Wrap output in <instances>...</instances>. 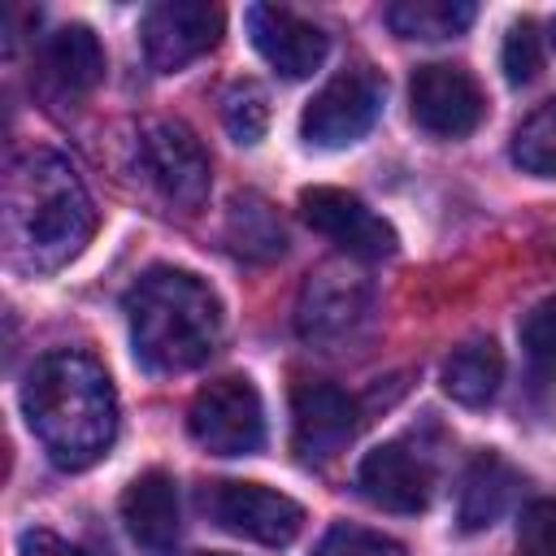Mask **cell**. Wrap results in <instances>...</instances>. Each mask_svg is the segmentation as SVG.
Here are the masks:
<instances>
[{
	"label": "cell",
	"instance_id": "ffe728a7",
	"mask_svg": "<svg viewBox=\"0 0 556 556\" xmlns=\"http://www.w3.org/2000/svg\"><path fill=\"white\" fill-rule=\"evenodd\" d=\"M469 0H395L387 9V26L400 39H452L473 22Z\"/></svg>",
	"mask_w": 556,
	"mask_h": 556
},
{
	"label": "cell",
	"instance_id": "277c9868",
	"mask_svg": "<svg viewBox=\"0 0 556 556\" xmlns=\"http://www.w3.org/2000/svg\"><path fill=\"white\" fill-rule=\"evenodd\" d=\"M374 308V282L352 265H321L308 274L295 300V330L313 348H339L348 343Z\"/></svg>",
	"mask_w": 556,
	"mask_h": 556
},
{
	"label": "cell",
	"instance_id": "7c38bea8",
	"mask_svg": "<svg viewBox=\"0 0 556 556\" xmlns=\"http://www.w3.org/2000/svg\"><path fill=\"white\" fill-rule=\"evenodd\" d=\"M361 430V404L330 382H300L291 391V443L304 460H330Z\"/></svg>",
	"mask_w": 556,
	"mask_h": 556
},
{
	"label": "cell",
	"instance_id": "cb8c5ba5",
	"mask_svg": "<svg viewBox=\"0 0 556 556\" xmlns=\"http://www.w3.org/2000/svg\"><path fill=\"white\" fill-rule=\"evenodd\" d=\"M313 556H408L404 543H395L382 530H365V526H330L317 543Z\"/></svg>",
	"mask_w": 556,
	"mask_h": 556
},
{
	"label": "cell",
	"instance_id": "8fae6325",
	"mask_svg": "<svg viewBox=\"0 0 556 556\" xmlns=\"http://www.w3.org/2000/svg\"><path fill=\"white\" fill-rule=\"evenodd\" d=\"M300 217L317 235H326L334 248H343L348 256L378 261V256H391L395 252V230L374 208H365V200H356L352 191H339V187H304L300 191Z\"/></svg>",
	"mask_w": 556,
	"mask_h": 556
},
{
	"label": "cell",
	"instance_id": "9a60e30c",
	"mask_svg": "<svg viewBox=\"0 0 556 556\" xmlns=\"http://www.w3.org/2000/svg\"><path fill=\"white\" fill-rule=\"evenodd\" d=\"M122 526L130 534V543L143 556H174L178 547V530H182V513H178V486L165 469H148L139 473L126 491H122Z\"/></svg>",
	"mask_w": 556,
	"mask_h": 556
},
{
	"label": "cell",
	"instance_id": "ba28073f",
	"mask_svg": "<svg viewBox=\"0 0 556 556\" xmlns=\"http://www.w3.org/2000/svg\"><path fill=\"white\" fill-rule=\"evenodd\" d=\"M226 13L208 0H161L143 13V56L161 74H178L217 48Z\"/></svg>",
	"mask_w": 556,
	"mask_h": 556
},
{
	"label": "cell",
	"instance_id": "7a4b0ae2",
	"mask_svg": "<svg viewBox=\"0 0 556 556\" xmlns=\"http://www.w3.org/2000/svg\"><path fill=\"white\" fill-rule=\"evenodd\" d=\"M126 321L143 369L187 374L204 365L222 339V300L200 274L156 265L126 291Z\"/></svg>",
	"mask_w": 556,
	"mask_h": 556
},
{
	"label": "cell",
	"instance_id": "5bb4252c",
	"mask_svg": "<svg viewBox=\"0 0 556 556\" xmlns=\"http://www.w3.org/2000/svg\"><path fill=\"white\" fill-rule=\"evenodd\" d=\"M248 35L256 43V52L282 74V78H308L321 61H326V30L304 22L291 9L278 4H252L248 9Z\"/></svg>",
	"mask_w": 556,
	"mask_h": 556
},
{
	"label": "cell",
	"instance_id": "f1b7e54d",
	"mask_svg": "<svg viewBox=\"0 0 556 556\" xmlns=\"http://www.w3.org/2000/svg\"><path fill=\"white\" fill-rule=\"evenodd\" d=\"M208 556H222V552H208Z\"/></svg>",
	"mask_w": 556,
	"mask_h": 556
},
{
	"label": "cell",
	"instance_id": "d4e9b609",
	"mask_svg": "<svg viewBox=\"0 0 556 556\" xmlns=\"http://www.w3.org/2000/svg\"><path fill=\"white\" fill-rule=\"evenodd\" d=\"M517 556H556V500H530L521 508Z\"/></svg>",
	"mask_w": 556,
	"mask_h": 556
},
{
	"label": "cell",
	"instance_id": "30bf717a",
	"mask_svg": "<svg viewBox=\"0 0 556 556\" xmlns=\"http://www.w3.org/2000/svg\"><path fill=\"white\" fill-rule=\"evenodd\" d=\"M208 513L226 534L265 547H287L304 526V508L265 482H217L208 491Z\"/></svg>",
	"mask_w": 556,
	"mask_h": 556
},
{
	"label": "cell",
	"instance_id": "2e32d148",
	"mask_svg": "<svg viewBox=\"0 0 556 556\" xmlns=\"http://www.w3.org/2000/svg\"><path fill=\"white\" fill-rule=\"evenodd\" d=\"M439 382L456 404L482 408V404L495 400V391L504 382V352L495 348V339H469V343L452 348V356L443 361Z\"/></svg>",
	"mask_w": 556,
	"mask_h": 556
},
{
	"label": "cell",
	"instance_id": "4fadbf2b",
	"mask_svg": "<svg viewBox=\"0 0 556 556\" xmlns=\"http://www.w3.org/2000/svg\"><path fill=\"white\" fill-rule=\"evenodd\" d=\"M356 486L361 495L374 504V508H387V513H421L430 504V491H434V473L430 465L408 452L404 443H382L374 452H365V460L356 465Z\"/></svg>",
	"mask_w": 556,
	"mask_h": 556
},
{
	"label": "cell",
	"instance_id": "52a82bcc",
	"mask_svg": "<svg viewBox=\"0 0 556 556\" xmlns=\"http://www.w3.org/2000/svg\"><path fill=\"white\" fill-rule=\"evenodd\" d=\"M139 165L152 178V187L182 213H195L208 200V152L182 122H148L139 139Z\"/></svg>",
	"mask_w": 556,
	"mask_h": 556
},
{
	"label": "cell",
	"instance_id": "3957f363",
	"mask_svg": "<svg viewBox=\"0 0 556 556\" xmlns=\"http://www.w3.org/2000/svg\"><path fill=\"white\" fill-rule=\"evenodd\" d=\"M4 208L13 248L30 269H61L87 248L96 230V208L74 165L48 148H35L22 161H13Z\"/></svg>",
	"mask_w": 556,
	"mask_h": 556
},
{
	"label": "cell",
	"instance_id": "d6986e66",
	"mask_svg": "<svg viewBox=\"0 0 556 556\" xmlns=\"http://www.w3.org/2000/svg\"><path fill=\"white\" fill-rule=\"evenodd\" d=\"M48 70L70 87V91H91L104 78V48L91 26H61L43 43Z\"/></svg>",
	"mask_w": 556,
	"mask_h": 556
},
{
	"label": "cell",
	"instance_id": "9c48e42d",
	"mask_svg": "<svg viewBox=\"0 0 556 556\" xmlns=\"http://www.w3.org/2000/svg\"><path fill=\"white\" fill-rule=\"evenodd\" d=\"M408 109L421 130L439 139H465L478 130L486 100L465 65L430 61V65H417L408 78Z\"/></svg>",
	"mask_w": 556,
	"mask_h": 556
},
{
	"label": "cell",
	"instance_id": "83f0119b",
	"mask_svg": "<svg viewBox=\"0 0 556 556\" xmlns=\"http://www.w3.org/2000/svg\"><path fill=\"white\" fill-rule=\"evenodd\" d=\"M552 43H556V22H552Z\"/></svg>",
	"mask_w": 556,
	"mask_h": 556
},
{
	"label": "cell",
	"instance_id": "5b68a950",
	"mask_svg": "<svg viewBox=\"0 0 556 556\" xmlns=\"http://www.w3.org/2000/svg\"><path fill=\"white\" fill-rule=\"evenodd\" d=\"M191 439L213 456H252L265 443V408L248 378H213L187 408Z\"/></svg>",
	"mask_w": 556,
	"mask_h": 556
},
{
	"label": "cell",
	"instance_id": "8992f818",
	"mask_svg": "<svg viewBox=\"0 0 556 556\" xmlns=\"http://www.w3.org/2000/svg\"><path fill=\"white\" fill-rule=\"evenodd\" d=\"M382 78L369 65H352L343 74H334L300 113V135L313 148H348L361 135H369V126L382 113Z\"/></svg>",
	"mask_w": 556,
	"mask_h": 556
},
{
	"label": "cell",
	"instance_id": "ac0fdd59",
	"mask_svg": "<svg viewBox=\"0 0 556 556\" xmlns=\"http://www.w3.org/2000/svg\"><path fill=\"white\" fill-rule=\"evenodd\" d=\"M222 235H226L230 252L243 256V261H274L287 248V230H282L274 204L265 195H256V191H243V195L230 200Z\"/></svg>",
	"mask_w": 556,
	"mask_h": 556
},
{
	"label": "cell",
	"instance_id": "4316f807",
	"mask_svg": "<svg viewBox=\"0 0 556 556\" xmlns=\"http://www.w3.org/2000/svg\"><path fill=\"white\" fill-rule=\"evenodd\" d=\"M17 556H87V552L74 547V543H65V539L52 534V530H26V534L17 539Z\"/></svg>",
	"mask_w": 556,
	"mask_h": 556
},
{
	"label": "cell",
	"instance_id": "6da1fadb",
	"mask_svg": "<svg viewBox=\"0 0 556 556\" xmlns=\"http://www.w3.org/2000/svg\"><path fill=\"white\" fill-rule=\"evenodd\" d=\"M22 413L56 469H87L117 439L113 382L104 365L78 348L43 352L26 369Z\"/></svg>",
	"mask_w": 556,
	"mask_h": 556
},
{
	"label": "cell",
	"instance_id": "e0dca14e",
	"mask_svg": "<svg viewBox=\"0 0 556 556\" xmlns=\"http://www.w3.org/2000/svg\"><path fill=\"white\" fill-rule=\"evenodd\" d=\"M513 491L517 469L495 452H478L460 478V530H486L500 521V513L513 504Z\"/></svg>",
	"mask_w": 556,
	"mask_h": 556
},
{
	"label": "cell",
	"instance_id": "7402d4cb",
	"mask_svg": "<svg viewBox=\"0 0 556 556\" xmlns=\"http://www.w3.org/2000/svg\"><path fill=\"white\" fill-rule=\"evenodd\" d=\"M222 126L243 148L261 143V135L269 130V96H265V87L256 78H239V83L226 87V96H222Z\"/></svg>",
	"mask_w": 556,
	"mask_h": 556
},
{
	"label": "cell",
	"instance_id": "44dd1931",
	"mask_svg": "<svg viewBox=\"0 0 556 556\" xmlns=\"http://www.w3.org/2000/svg\"><path fill=\"white\" fill-rule=\"evenodd\" d=\"M513 161L526 174L556 178V96L543 100L517 130H513Z\"/></svg>",
	"mask_w": 556,
	"mask_h": 556
},
{
	"label": "cell",
	"instance_id": "603a6c76",
	"mask_svg": "<svg viewBox=\"0 0 556 556\" xmlns=\"http://www.w3.org/2000/svg\"><path fill=\"white\" fill-rule=\"evenodd\" d=\"M500 65H504V78L513 87H526L543 70V39H539L534 22H513L508 26L504 48H500Z\"/></svg>",
	"mask_w": 556,
	"mask_h": 556
},
{
	"label": "cell",
	"instance_id": "484cf974",
	"mask_svg": "<svg viewBox=\"0 0 556 556\" xmlns=\"http://www.w3.org/2000/svg\"><path fill=\"white\" fill-rule=\"evenodd\" d=\"M517 334H521V348H526L530 361L552 365V361H556V295L539 300V304L521 317Z\"/></svg>",
	"mask_w": 556,
	"mask_h": 556
}]
</instances>
